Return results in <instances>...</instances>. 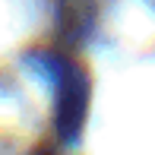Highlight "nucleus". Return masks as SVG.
Masks as SVG:
<instances>
[{
    "mask_svg": "<svg viewBox=\"0 0 155 155\" xmlns=\"http://www.w3.org/2000/svg\"><path fill=\"white\" fill-rule=\"evenodd\" d=\"M86 114V82L79 73L63 70L57 79V124L67 136H73Z\"/></svg>",
    "mask_w": 155,
    "mask_h": 155,
    "instance_id": "nucleus-1",
    "label": "nucleus"
}]
</instances>
